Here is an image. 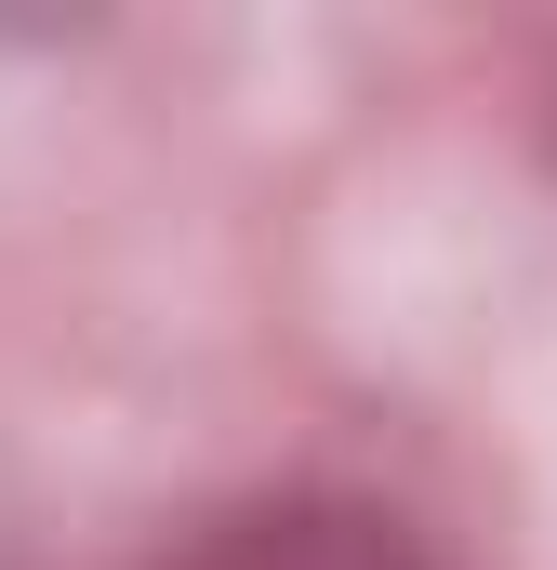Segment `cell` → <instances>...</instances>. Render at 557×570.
<instances>
[{
    "label": "cell",
    "instance_id": "6da1fadb",
    "mask_svg": "<svg viewBox=\"0 0 557 570\" xmlns=\"http://www.w3.org/2000/svg\"><path fill=\"white\" fill-rule=\"evenodd\" d=\"M199 570H412V544L372 504H278V518H240Z\"/></svg>",
    "mask_w": 557,
    "mask_h": 570
}]
</instances>
